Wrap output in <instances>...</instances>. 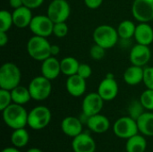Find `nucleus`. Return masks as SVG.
<instances>
[{
    "label": "nucleus",
    "instance_id": "obj_1",
    "mask_svg": "<svg viewBox=\"0 0 153 152\" xmlns=\"http://www.w3.org/2000/svg\"><path fill=\"white\" fill-rule=\"evenodd\" d=\"M28 114L29 112L22 105L15 103H12L2 111L4 124L13 130L25 128L28 125Z\"/></svg>",
    "mask_w": 153,
    "mask_h": 152
},
{
    "label": "nucleus",
    "instance_id": "obj_2",
    "mask_svg": "<svg viewBox=\"0 0 153 152\" xmlns=\"http://www.w3.org/2000/svg\"><path fill=\"white\" fill-rule=\"evenodd\" d=\"M22 73L17 65L6 62L0 67V89L12 90L20 85Z\"/></svg>",
    "mask_w": 153,
    "mask_h": 152
},
{
    "label": "nucleus",
    "instance_id": "obj_3",
    "mask_svg": "<svg viewBox=\"0 0 153 152\" xmlns=\"http://www.w3.org/2000/svg\"><path fill=\"white\" fill-rule=\"evenodd\" d=\"M50 47L51 44L47 38L36 35L30 38L26 46L29 56L32 59L39 62H42L51 56Z\"/></svg>",
    "mask_w": 153,
    "mask_h": 152
},
{
    "label": "nucleus",
    "instance_id": "obj_4",
    "mask_svg": "<svg viewBox=\"0 0 153 152\" xmlns=\"http://www.w3.org/2000/svg\"><path fill=\"white\" fill-rule=\"evenodd\" d=\"M92 38L95 44H98L106 49L114 47L119 39L117 29L108 24H101L96 27L93 30Z\"/></svg>",
    "mask_w": 153,
    "mask_h": 152
},
{
    "label": "nucleus",
    "instance_id": "obj_5",
    "mask_svg": "<svg viewBox=\"0 0 153 152\" xmlns=\"http://www.w3.org/2000/svg\"><path fill=\"white\" fill-rule=\"evenodd\" d=\"M52 114L48 108L37 106L28 114V126L32 130L39 131L46 128L51 122Z\"/></svg>",
    "mask_w": 153,
    "mask_h": 152
},
{
    "label": "nucleus",
    "instance_id": "obj_6",
    "mask_svg": "<svg viewBox=\"0 0 153 152\" xmlns=\"http://www.w3.org/2000/svg\"><path fill=\"white\" fill-rule=\"evenodd\" d=\"M28 88L31 99L36 101H42L47 99L52 92L51 81L43 75L36 76L31 79Z\"/></svg>",
    "mask_w": 153,
    "mask_h": 152
},
{
    "label": "nucleus",
    "instance_id": "obj_7",
    "mask_svg": "<svg viewBox=\"0 0 153 152\" xmlns=\"http://www.w3.org/2000/svg\"><path fill=\"white\" fill-rule=\"evenodd\" d=\"M113 132L117 137L127 140L139 133L137 121L129 116L119 117L113 125Z\"/></svg>",
    "mask_w": 153,
    "mask_h": 152
},
{
    "label": "nucleus",
    "instance_id": "obj_8",
    "mask_svg": "<svg viewBox=\"0 0 153 152\" xmlns=\"http://www.w3.org/2000/svg\"><path fill=\"white\" fill-rule=\"evenodd\" d=\"M71 14V6L67 0H52L47 9V15L56 22H66Z\"/></svg>",
    "mask_w": 153,
    "mask_h": 152
},
{
    "label": "nucleus",
    "instance_id": "obj_9",
    "mask_svg": "<svg viewBox=\"0 0 153 152\" xmlns=\"http://www.w3.org/2000/svg\"><path fill=\"white\" fill-rule=\"evenodd\" d=\"M53 27L54 22L47 14H38L36 16H33L31 22L29 26L33 35L45 38L53 35Z\"/></svg>",
    "mask_w": 153,
    "mask_h": 152
},
{
    "label": "nucleus",
    "instance_id": "obj_10",
    "mask_svg": "<svg viewBox=\"0 0 153 152\" xmlns=\"http://www.w3.org/2000/svg\"><path fill=\"white\" fill-rule=\"evenodd\" d=\"M132 14L139 22H149L153 20V0H134Z\"/></svg>",
    "mask_w": 153,
    "mask_h": 152
},
{
    "label": "nucleus",
    "instance_id": "obj_11",
    "mask_svg": "<svg viewBox=\"0 0 153 152\" xmlns=\"http://www.w3.org/2000/svg\"><path fill=\"white\" fill-rule=\"evenodd\" d=\"M104 99L98 92L88 93L82 99V111L87 116L100 114L104 106Z\"/></svg>",
    "mask_w": 153,
    "mask_h": 152
},
{
    "label": "nucleus",
    "instance_id": "obj_12",
    "mask_svg": "<svg viewBox=\"0 0 153 152\" xmlns=\"http://www.w3.org/2000/svg\"><path fill=\"white\" fill-rule=\"evenodd\" d=\"M152 51L150 46L136 44L134 45L129 53V60L132 65L137 66H145L151 60Z\"/></svg>",
    "mask_w": 153,
    "mask_h": 152
},
{
    "label": "nucleus",
    "instance_id": "obj_13",
    "mask_svg": "<svg viewBox=\"0 0 153 152\" xmlns=\"http://www.w3.org/2000/svg\"><path fill=\"white\" fill-rule=\"evenodd\" d=\"M119 87L115 77H105L99 84L97 92L104 101H111L118 95Z\"/></svg>",
    "mask_w": 153,
    "mask_h": 152
},
{
    "label": "nucleus",
    "instance_id": "obj_14",
    "mask_svg": "<svg viewBox=\"0 0 153 152\" xmlns=\"http://www.w3.org/2000/svg\"><path fill=\"white\" fill-rule=\"evenodd\" d=\"M96 142L93 137L88 133H82L73 138L72 149L74 152H95Z\"/></svg>",
    "mask_w": 153,
    "mask_h": 152
},
{
    "label": "nucleus",
    "instance_id": "obj_15",
    "mask_svg": "<svg viewBox=\"0 0 153 152\" xmlns=\"http://www.w3.org/2000/svg\"><path fill=\"white\" fill-rule=\"evenodd\" d=\"M65 88L67 92L72 97L74 98L82 97L86 91V88H87L86 80L81 77L80 75H78L77 73L68 76L65 82Z\"/></svg>",
    "mask_w": 153,
    "mask_h": 152
},
{
    "label": "nucleus",
    "instance_id": "obj_16",
    "mask_svg": "<svg viewBox=\"0 0 153 152\" xmlns=\"http://www.w3.org/2000/svg\"><path fill=\"white\" fill-rule=\"evenodd\" d=\"M41 75L48 78L50 81L56 79L61 73V65L60 61L56 56H49L41 62L40 66Z\"/></svg>",
    "mask_w": 153,
    "mask_h": 152
},
{
    "label": "nucleus",
    "instance_id": "obj_17",
    "mask_svg": "<svg viewBox=\"0 0 153 152\" xmlns=\"http://www.w3.org/2000/svg\"><path fill=\"white\" fill-rule=\"evenodd\" d=\"M82 122L76 116H66L61 122V130L63 133L68 137L74 138L82 133Z\"/></svg>",
    "mask_w": 153,
    "mask_h": 152
},
{
    "label": "nucleus",
    "instance_id": "obj_18",
    "mask_svg": "<svg viewBox=\"0 0 153 152\" xmlns=\"http://www.w3.org/2000/svg\"><path fill=\"white\" fill-rule=\"evenodd\" d=\"M12 13H13V25L19 29H24L29 27L33 18L31 9H30L25 5L13 9Z\"/></svg>",
    "mask_w": 153,
    "mask_h": 152
},
{
    "label": "nucleus",
    "instance_id": "obj_19",
    "mask_svg": "<svg viewBox=\"0 0 153 152\" xmlns=\"http://www.w3.org/2000/svg\"><path fill=\"white\" fill-rule=\"evenodd\" d=\"M86 125L92 133H104L110 128V121L106 116L100 113L89 116Z\"/></svg>",
    "mask_w": 153,
    "mask_h": 152
},
{
    "label": "nucleus",
    "instance_id": "obj_20",
    "mask_svg": "<svg viewBox=\"0 0 153 152\" xmlns=\"http://www.w3.org/2000/svg\"><path fill=\"white\" fill-rule=\"evenodd\" d=\"M138 44L150 46L153 42V28L148 22H140L136 25L134 36Z\"/></svg>",
    "mask_w": 153,
    "mask_h": 152
},
{
    "label": "nucleus",
    "instance_id": "obj_21",
    "mask_svg": "<svg viewBox=\"0 0 153 152\" xmlns=\"http://www.w3.org/2000/svg\"><path fill=\"white\" fill-rule=\"evenodd\" d=\"M144 68L142 66H137L132 65L124 73V81L126 84L130 86L138 85L143 82Z\"/></svg>",
    "mask_w": 153,
    "mask_h": 152
},
{
    "label": "nucleus",
    "instance_id": "obj_22",
    "mask_svg": "<svg viewBox=\"0 0 153 152\" xmlns=\"http://www.w3.org/2000/svg\"><path fill=\"white\" fill-rule=\"evenodd\" d=\"M137 125L139 133L144 136L153 137V112H144L137 119Z\"/></svg>",
    "mask_w": 153,
    "mask_h": 152
},
{
    "label": "nucleus",
    "instance_id": "obj_23",
    "mask_svg": "<svg viewBox=\"0 0 153 152\" xmlns=\"http://www.w3.org/2000/svg\"><path fill=\"white\" fill-rule=\"evenodd\" d=\"M147 149V141L144 135L137 133L129 139L126 142V152H145Z\"/></svg>",
    "mask_w": 153,
    "mask_h": 152
},
{
    "label": "nucleus",
    "instance_id": "obj_24",
    "mask_svg": "<svg viewBox=\"0 0 153 152\" xmlns=\"http://www.w3.org/2000/svg\"><path fill=\"white\" fill-rule=\"evenodd\" d=\"M11 94H12V99H13V103L15 104H19V105H25L27 104L31 99L30 90L28 87L22 86V85H19L17 87H15L14 89H13L11 90Z\"/></svg>",
    "mask_w": 153,
    "mask_h": 152
},
{
    "label": "nucleus",
    "instance_id": "obj_25",
    "mask_svg": "<svg viewBox=\"0 0 153 152\" xmlns=\"http://www.w3.org/2000/svg\"><path fill=\"white\" fill-rule=\"evenodd\" d=\"M11 143L13 146L21 149L25 147L30 142V134L25 128H19L13 131L11 137Z\"/></svg>",
    "mask_w": 153,
    "mask_h": 152
},
{
    "label": "nucleus",
    "instance_id": "obj_26",
    "mask_svg": "<svg viewBox=\"0 0 153 152\" xmlns=\"http://www.w3.org/2000/svg\"><path fill=\"white\" fill-rule=\"evenodd\" d=\"M60 65H61V73L68 77L77 73L80 63L75 57L65 56L60 61Z\"/></svg>",
    "mask_w": 153,
    "mask_h": 152
},
{
    "label": "nucleus",
    "instance_id": "obj_27",
    "mask_svg": "<svg viewBox=\"0 0 153 152\" xmlns=\"http://www.w3.org/2000/svg\"><path fill=\"white\" fill-rule=\"evenodd\" d=\"M135 29L136 25L134 22L130 20H124L118 24L117 30L121 39H130L134 36Z\"/></svg>",
    "mask_w": 153,
    "mask_h": 152
},
{
    "label": "nucleus",
    "instance_id": "obj_28",
    "mask_svg": "<svg viewBox=\"0 0 153 152\" xmlns=\"http://www.w3.org/2000/svg\"><path fill=\"white\" fill-rule=\"evenodd\" d=\"M145 110L146 109L143 106V104L140 101V99H134V100H132L130 102L128 108H127L128 116L130 117L134 118L136 121L145 112Z\"/></svg>",
    "mask_w": 153,
    "mask_h": 152
},
{
    "label": "nucleus",
    "instance_id": "obj_29",
    "mask_svg": "<svg viewBox=\"0 0 153 152\" xmlns=\"http://www.w3.org/2000/svg\"><path fill=\"white\" fill-rule=\"evenodd\" d=\"M13 25V13L7 10H2L0 12V31L8 32Z\"/></svg>",
    "mask_w": 153,
    "mask_h": 152
},
{
    "label": "nucleus",
    "instance_id": "obj_30",
    "mask_svg": "<svg viewBox=\"0 0 153 152\" xmlns=\"http://www.w3.org/2000/svg\"><path fill=\"white\" fill-rule=\"evenodd\" d=\"M140 101L148 111H153V90L146 89L140 96Z\"/></svg>",
    "mask_w": 153,
    "mask_h": 152
},
{
    "label": "nucleus",
    "instance_id": "obj_31",
    "mask_svg": "<svg viewBox=\"0 0 153 152\" xmlns=\"http://www.w3.org/2000/svg\"><path fill=\"white\" fill-rule=\"evenodd\" d=\"M13 103L11 90L0 89V110L3 111Z\"/></svg>",
    "mask_w": 153,
    "mask_h": 152
},
{
    "label": "nucleus",
    "instance_id": "obj_32",
    "mask_svg": "<svg viewBox=\"0 0 153 152\" xmlns=\"http://www.w3.org/2000/svg\"><path fill=\"white\" fill-rule=\"evenodd\" d=\"M68 30H69V28H68V25L66 24L65 22L54 23L53 35H55L56 38H59V39L65 38L67 35Z\"/></svg>",
    "mask_w": 153,
    "mask_h": 152
},
{
    "label": "nucleus",
    "instance_id": "obj_33",
    "mask_svg": "<svg viewBox=\"0 0 153 152\" xmlns=\"http://www.w3.org/2000/svg\"><path fill=\"white\" fill-rule=\"evenodd\" d=\"M90 56L93 60L99 61L105 57L106 56V48L102 47L98 44H94L91 46L90 49Z\"/></svg>",
    "mask_w": 153,
    "mask_h": 152
},
{
    "label": "nucleus",
    "instance_id": "obj_34",
    "mask_svg": "<svg viewBox=\"0 0 153 152\" xmlns=\"http://www.w3.org/2000/svg\"><path fill=\"white\" fill-rule=\"evenodd\" d=\"M143 82L147 89L153 90V66H148L144 68Z\"/></svg>",
    "mask_w": 153,
    "mask_h": 152
},
{
    "label": "nucleus",
    "instance_id": "obj_35",
    "mask_svg": "<svg viewBox=\"0 0 153 152\" xmlns=\"http://www.w3.org/2000/svg\"><path fill=\"white\" fill-rule=\"evenodd\" d=\"M77 74L80 75L81 77L84 78L85 80H87L92 74V68L88 64L80 63V65H79V68H78V71H77Z\"/></svg>",
    "mask_w": 153,
    "mask_h": 152
},
{
    "label": "nucleus",
    "instance_id": "obj_36",
    "mask_svg": "<svg viewBox=\"0 0 153 152\" xmlns=\"http://www.w3.org/2000/svg\"><path fill=\"white\" fill-rule=\"evenodd\" d=\"M22 1H23V5L33 10L41 6L45 0H22Z\"/></svg>",
    "mask_w": 153,
    "mask_h": 152
},
{
    "label": "nucleus",
    "instance_id": "obj_37",
    "mask_svg": "<svg viewBox=\"0 0 153 152\" xmlns=\"http://www.w3.org/2000/svg\"><path fill=\"white\" fill-rule=\"evenodd\" d=\"M104 0H83L85 5L91 10L98 9L103 3Z\"/></svg>",
    "mask_w": 153,
    "mask_h": 152
},
{
    "label": "nucleus",
    "instance_id": "obj_38",
    "mask_svg": "<svg viewBox=\"0 0 153 152\" xmlns=\"http://www.w3.org/2000/svg\"><path fill=\"white\" fill-rule=\"evenodd\" d=\"M8 42V35L7 32L0 31V46L4 47Z\"/></svg>",
    "mask_w": 153,
    "mask_h": 152
},
{
    "label": "nucleus",
    "instance_id": "obj_39",
    "mask_svg": "<svg viewBox=\"0 0 153 152\" xmlns=\"http://www.w3.org/2000/svg\"><path fill=\"white\" fill-rule=\"evenodd\" d=\"M9 5L13 9H16L23 5V1L22 0H9Z\"/></svg>",
    "mask_w": 153,
    "mask_h": 152
},
{
    "label": "nucleus",
    "instance_id": "obj_40",
    "mask_svg": "<svg viewBox=\"0 0 153 152\" xmlns=\"http://www.w3.org/2000/svg\"><path fill=\"white\" fill-rule=\"evenodd\" d=\"M50 52H51V56H56L60 53V47L59 46L56 45V44H51V47H50Z\"/></svg>",
    "mask_w": 153,
    "mask_h": 152
},
{
    "label": "nucleus",
    "instance_id": "obj_41",
    "mask_svg": "<svg viewBox=\"0 0 153 152\" xmlns=\"http://www.w3.org/2000/svg\"><path fill=\"white\" fill-rule=\"evenodd\" d=\"M1 152H21L20 151V150L18 149V148H16V147H14V146H13V147H6V148H4L3 151Z\"/></svg>",
    "mask_w": 153,
    "mask_h": 152
},
{
    "label": "nucleus",
    "instance_id": "obj_42",
    "mask_svg": "<svg viewBox=\"0 0 153 152\" xmlns=\"http://www.w3.org/2000/svg\"><path fill=\"white\" fill-rule=\"evenodd\" d=\"M26 152H43L40 149H39V148H30V149H29L28 151Z\"/></svg>",
    "mask_w": 153,
    "mask_h": 152
}]
</instances>
